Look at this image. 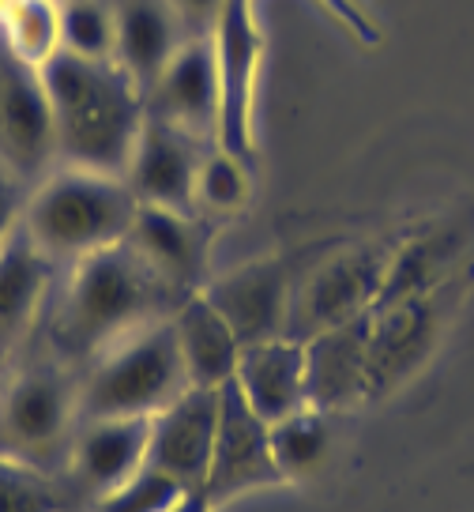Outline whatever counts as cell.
Here are the masks:
<instances>
[{
    "mask_svg": "<svg viewBox=\"0 0 474 512\" xmlns=\"http://www.w3.org/2000/svg\"><path fill=\"white\" fill-rule=\"evenodd\" d=\"M0 46L42 72L61 53V0H0Z\"/></svg>",
    "mask_w": 474,
    "mask_h": 512,
    "instance_id": "obj_21",
    "label": "cell"
},
{
    "mask_svg": "<svg viewBox=\"0 0 474 512\" xmlns=\"http://www.w3.org/2000/svg\"><path fill=\"white\" fill-rule=\"evenodd\" d=\"M388 268L392 256L377 249H347L328 264H320L290 302V336L309 339L362 313H373Z\"/></svg>",
    "mask_w": 474,
    "mask_h": 512,
    "instance_id": "obj_7",
    "label": "cell"
},
{
    "mask_svg": "<svg viewBox=\"0 0 474 512\" xmlns=\"http://www.w3.org/2000/svg\"><path fill=\"white\" fill-rule=\"evenodd\" d=\"M211 46L219 64V132L215 144L253 166L256 159V80L264 57V34L253 0H226L211 27Z\"/></svg>",
    "mask_w": 474,
    "mask_h": 512,
    "instance_id": "obj_6",
    "label": "cell"
},
{
    "mask_svg": "<svg viewBox=\"0 0 474 512\" xmlns=\"http://www.w3.org/2000/svg\"><path fill=\"white\" fill-rule=\"evenodd\" d=\"M192 497L177 479L162 475L155 467H143L136 479L98 497V512H177Z\"/></svg>",
    "mask_w": 474,
    "mask_h": 512,
    "instance_id": "obj_25",
    "label": "cell"
},
{
    "mask_svg": "<svg viewBox=\"0 0 474 512\" xmlns=\"http://www.w3.org/2000/svg\"><path fill=\"white\" fill-rule=\"evenodd\" d=\"M23 208H27V200L16 192V185L0 181V245H8L23 230Z\"/></svg>",
    "mask_w": 474,
    "mask_h": 512,
    "instance_id": "obj_28",
    "label": "cell"
},
{
    "mask_svg": "<svg viewBox=\"0 0 474 512\" xmlns=\"http://www.w3.org/2000/svg\"><path fill=\"white\" fill-rule=\"evenodd\" d=\"M113 12H117L113 61L125 68L128 80L147 98V91L166 72V64L174 61V53L189 38V31L181 27L170 0H113Z\"/></svg>",
    "mask_w": 474,
    "mask_h": 512,
    "instance_id": "obj_18",
    "label": "cell"
},
{
    "mask_svg": "<svg viewBox=\"0 0 474 512\" xmlns=\"http://www.w3.org/2000/svg\"><path fill=\"white\" fill-rule=\"evenodd\" d=\"M253 196V166L237 159L219 144L207 147L200 174H196V211L207 215H237Z\"/></svg>",
    "mask_w": 474,
    "mask_h": 512,
    "instance_id": "obj_23",
    "label": "cell"
},
{
    "mask_svg": "<svg viewBox=\"0 0 474 512\" xmlns=\"http://www.w3.org/2000/svg\"><path fill=\"white\" fill-rule=\"evenodd\" d=\"M204 294L215 302L222 317L230 320L241 347L260 339L290 336V275L283 260H253L245 268L211 279Z\"/></svg>",
    "mask_w": 474,
    "mask_h": 512,
    "instance_id": "obj_14",
    "label": "cell"
},
{
    "mask_svg": "<svg viewBox=\"0 0 474 512\" xmlns=\"http://www.w3.org/2000/svg\"><path fill=\"white\" fill-rule=\"evenodd\" d=\"M0 162L19 181H42L57 162V132L42 72L0 49Z\"/></svg>",
    "mask_w": 474,
    "mask_h": 512,
    "instance_id": "obj_9",
    "label": "cell"
},
{
    "mask_svg": "<svg viewBox=\"0 0 474 512\" xmlns=\"http://www.w3.org/2000/svg\"><path fill=\"white\" fill-rule=\"evenodd\" d=\"M0 512H57V497L34 467L0 456Z\"/></svg>",
    "mask_w": 474,
    "mask_h": 512,
    "instance_id": "obj_26",
    "label": "cell"
},
{
    "mask_svg": "<svg viewBox=\"0 0 474 512\" xmlns=\"http://www.w3.org/2000/svg\"><path fill=\"white\" fill-rule=\"evenodd\" d=\"M61 49L87 61H113L117 12L110 0H61Z\"/></svg>",
    "mask_w": 474,
    "mask_h": 512,
    "instance_id": "obj_24",
    "label": "cell"
},
{
    "mask_svg": "<svg viewBox=\"0 0 474 512\" xmlns=\"http://www.w3.org/2000/svg\"><path fill=\"white\" fill-rule=\"evenodd\" d=\"M57 162L76 170L125 177L136 140L147 121V98L117 61H87L76 53H57L42 68Z\"/></svg>",
    "mask_w": 474,
    "mask_h": 512,
    "instance_id": "obj_1",
    "label": "cell"
},
{
    "mask_svg": "<svg viewBox=\"0 0 474 512\" xmlns=\"http://www.w3.org/2000/svg\"><path fill=\"white\" fill-rule=\"evenodd\" d=\"M189 369L177 351L170 317H158L95 354V366L79 384L83 418H155L189 388Z\"/></svg>",
    "mask_w": 474,
    "mask_h": 512,
    "instance_id": "obj_4",
    "label": "cell"
},
{
    "mask_svg": "<svg viewBox=\"0 0 474 512\" xmlns=\"http://www.w3.org/2000/svg\"><path fill=\"white\" fill-rule=\"evenodd\" d=\"M125 241L177 298L196 294L211 283V234L200 211L140 204Z\"/></svg>",
    "mask_w": 474,
    "mask_h": 512,
    "instance_id": "obj_11",
    "label": "cell"
},
{
    "mask_svg": "<svg viewBox=\"0 0 474 512\" xmlns=\"http://www.w3.org/2000/svg\"><path fill=\"white\" fill-rule=\"evenodd\" d=\"M147 113L170 125L189 128L192 136L211 140L219 132V64L211 34H189L166 72L147 91Z\"/></svg>",
    "mask_w": 474,
    "mask_h": 512,
    "instance_id": "obj_13",
    "label": "cell"
},
{
    "mask_svg": "<svg viewBox=\"0 0 474 512\" xmlns=\"http://www.w3.org/2000/svg\"><path fill=\"white\" fill-rule=\"evenodd\" d=\"M283 482L275 456H271V426L256 415L237 392L234 381L219 388V422H215V448L207 467L204 497L207 505H222L249 490H264Z\"/></svg>",
    "mask_w": 474,
    "mask_h": 512,
    "instance_id": "obj_8",
    "label": "cell"
},
{
    "mask_svg": "<svg viewBox=\"0 0 474 512\" xmlns=\"http://www.w3.org/2000/svg\"><path fill=\"white\" fill-rule=\"evenodd\" d=\"M332 452V426L328 411L320 407H301L298 415L271 422V456L283 482L309 479L316 467L328 460Z\"/></svg>",
    "mask_w": 474,
    "mask_h": 512,
    "instance_id": "obj_22",
    "label": "cell"
},
{
    "mask_svg": "<svg viewBox=\"0 0 474 512\" xmlns=\"http://www.w3.org/2000/svg\"><path fill=\"white\" fill-rule=\"evenodd\" d=\"M207 147L211 140H200L189 128L147 113L132 162L125 170L128 189L136 192L140 204H151V208L196 211V174H200Z\"/></svg>",
    "mask_w": 474,
    "mask_h": 512,
    "instance_id": "obj_10",
    "label": "cell"
},
{
    "mask_svg": "<svg viewBox=\"0 0 474 512\" xmlns=\"http://www.w3.org/2000/svg\"><path fill=\"white\" fill-rule=\"evenodd\" d=\"M324 4H328V8H332V12L343 19V23H350V27L362 34V38H373V27H369V23H365V19L358 16L354 8H350V0H324Z\"/></svg>",
    "mask_w": 474,
    "mask_h": 512,
    "instance_id": "obj_29",
    "label": "cell"
},
{
    "mask_svg": "<svg viewBox=\"0 0 474 512\" xmlns=\"http://www.w3.org/2000/svg\"><path fill=\"white\" fill-rule=\"evenodd\" d=\"M170 8L177 12L181 27L189 34H211L215 19L226 8V0H170Z\"/></svg>",
    "mask_w": 474,
    "mask_h": 512,
    "instance_id": "obj_27",
    "label": "cell"
},
{
    "mask_svg": "<svg viewBox=\"0 0 474 512\" xmlns=\"http://www.w3.org/2000/svg\"><path fill=\"white\" fill-rule=\"evenodd\" d=\"M0 384H4V381H0Z\"/></svg>",
    "mask_w": 474,
    "mask_h": 512,
    "instance_id": "obj_30",
    "label": "cell"
},
{
    "mask_svg": "<svg viewBox=\"0 0 474 512\" xmlns=\"http://www.w3.org/2000/svg\"><path fill=\"white\" fill-rule=\"evenodd\" d=\"M49 260L23 230L8 245H0V351L27 336L49 290Z\"/></svg>",
    "mask_w": 474,
    "mask_h": 512,
    "instance_id": "obj_20",
    "label": "cell"
},
{
    "mask_svg": "<svg viewBox=\"0 0 474 512\" xmlns=\"http://www.w3.org/2000/svg\"><path fill=\"white\" fill-rule=\"evenodd\" d=\"M140 200L125 177L57 166L49 170L23 208V234L49 260H83L121 245L136 223Z\"/></svg>",
    "mask_w": 474,
    "mask_h": 512,
    "instance_id": "obj_3",
    "label": "cell"
},
{
    "mask_svg": "<svg viewBox=\"0 0 474 512\" xmlns=\"http://www.w3.org/2000/svg\"><path fill=\"white\" fill-rule=\"evenodd\" d=\"M170 324H174L177 351H181V362L189 369L192 384L222 388L226 381H234L237 358H241V339H237L230 320L215 309V302L207 298L204 290L185 294L170 309Z\"/></svg>",
    "mask_w": 474,
    "mask_h": 512,
    "instance_id": "obj_19",
    "label": "cell"
},
{
    "mask_svg": "<svg viewBox=\"0 0 474 512\" xmlns=\"http://www.w3.org/2000/svg\"><path fill=\"white\" fill-rule=\"evenodd\" d=\"M79 392L57 369H27L0 384V456L42 467L72 445Z\"/></svg>",
    "mask_w": 474,
    "mask_h": 512,
    "instance_id": "obj_5",
    "label": "cell"
},
{
    "mask_svg": "<svg viewBox=\"0 0 474 512\" xmlns=\"http://www.w3.org/2000/svg\"><path fill=\"white\" fill-rule=\"evenodd\" d=\"M369 339H373V313L335 324L328 332L301 339L305 366H309V403L320 411L347 407L365 396L369 384Z\"/></svg>",
    "mask_w": 474,
    "mask_h": 512,
    "instance_id": "obj_17",
    "label": "cell"
},
{
    "mask_svg": "<svg viewBox=\"0 0 474 512\" xmlns=\"http://www.w3.org/2000/svg\"><path fill=\"white\" fill-rule=\"evenodd\" d=\"M151 418H83L68 445V464L91 494L106 497L147 467Z\"/></svg>",
    "mask_w": 474,
    "mask_h": 512,
    "instance_id": "obj_16",
    "label": "cell"
},
{
    "mask_svg": "<svg viewBox=\"0 0 474 512\" xmlns=\"http://www.w3.org/2000/svg\"><path fill=\"white\" fill-rule=\"evenodd\" d=\"M215 422H219V388L189 384L174 403H166L151 418L147 467L177 479L192 494H204L211 448H215Z\"/></svg>",
    "mask_w": 474,
    "mask_h": 512,
    "instance_id": "obj_12",
    "label": "cell"
},
{
    "mask_svg": "<svg viewBox=\"0 0 474 512\" xmlns=\"http://www.w3.org/2000/svg\"><path fill=\"white\" fill-rule=\"evenodd\" d=\"M237 392L264 422H283L298 415L309 403V366H305V343L294 336L260 339L245 343L234 369Z\"/></svg>",
    "mask_w": 474,
    "mask_h": 512,
    "instance_id": "obj_15",
    "label": "cell"
},
{
    "mask_svg": "<svg viewBox=\"0 0 474 512\" xmlns=\"http://www.w3.org/2000/svg\"><path fill=\"white\" fill-rule=\"evenodd\" d=\"M166 302L177 305L181 298L132 253L128 241H121L72 264L57 309V339L68 354L95 358L128 332L170 317L162 313Z\"/></svg>",
    "mask_w": 474,
    "mask_h": 512,
    "instance_id": "obj_2",
    "label": "cell"
}]
</instances>
